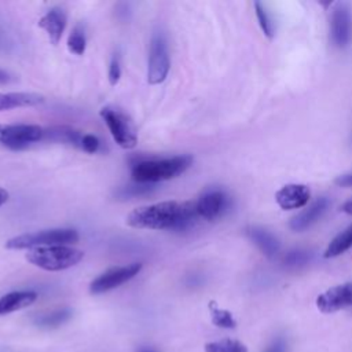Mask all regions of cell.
<instances>
[{"mask_svg": "<svg viewBox=\"0 0 352 352\" xmlns=\"http://www.w3.org/2000/svg\"><path fill=\"white\" fill-rule=\"evenodd\" d=\"M336 184L341 187H352V173H345L341 175L336 179Z\"/></svg>", "mask_w": 352, "mask_h": 352, "instance_id": "cell-29", "label": "cell"}, {"mask_svg": "<svg viewBox=\"0 0 352 352\" xmlns=\"http://www.w3.org/2000/svg\"><path fill=\"white\" fill-rule=\"evenodd\" d=\"M67 23V14L60 7H52L40 19L38 26L47 33L51 44L56 45L65 32Z\"/></svg>", "mask_w": 352, "mask_h": 352, "instance_id": "cell-12", "label": "cell"}, {"mask_svg": "<svg viewBox=\"0 0 352 352\" xmlns=\"http://www.w3.org/2000/svg\"><path fill=\"white\" fill-rule=\"evenodd\" d=\"M154 190L153 184H143V183H136L132 186H126L118 190L117 197L120 198H132V197H138V195H146L150 194Z\"/></svg>", "mask_w": 352, "mask_h": 352, "instance_id": "cell-24", "label": "cell"}, {"mask_svg": "<svg viewBox=\"0 0 352 352\" xmlns=\"http://www.w3.org/2000/svg\"><path fill=\"white\" fill-rule=\"evenodd\" d=\"M191 155H175L161 160L139 161L132 166V179L136 183L154 184L180 176L191 166Z\"/></svg>", "mask_w": 352, "mask_h": 352, "instance_id": "cell-2", "label": "cell"}, {"mask_svg": "<svg viewBox=\"0 0 352 352\" xmlns=\"http://www.w3.org/2000/svg\"><path fill=\"white\" fill-rule=\"evenodd\" d=\"M10 81H11V76H10L6 70H1V69H0V85L7 84V82H10Z\"/></svg>", "mask_w": 352, "mask_h": 352, "instance_id": "cell-31", "label": "cell"}, {"mask_svg": "<svg viewBox=\"0 0 352 352\" xmlns=\"http://www.w3.org/2000/svg\"><path fill=\"white\" fill-rule=\"evenodd\" d=\"M84 252L67 245L30 249L26 260L44 271H63L78 264Z\"/></svg>", "mask_w": 352, "mask_h": 352, "instance_id": "cell-3", "label": "cell"}, {"mask_svg": "<svg viewBox=\"0 0 352 352\" xmlns=\"http://www.w3.org/2000/svg\"><path fill=\"white\" fill-rule=\"evenodd\" d=\"M44 102V96L33 92H0V111L32 107Z\"/></svg>", "mask_w": 352, "mask_h": 352, "instance_id": "cell-15", "label": "cell"}, {"mask_svg": "<svg viewBox=\"0 0 352 352\" xmlns=\"http://www.w3.org/2000/svg\"><path fill=\"white\" fill-rule=\"evenodd\" d=\"M72 316H73V311L70 308H59V309H54L51 312H45L36 316L34 324L45 329H54L66 323Z\"/></svg>", "mask_w": 352, "mask_h": 352, "instance_id": "cell-18", "label": "cell"}, {"mask_svg": "<svg viewBox=\"0 0 352 352\" xmlns=\"http://www.w3.org/2000/svg\"><path fill=\"white\" fill-rule=\"evenodd\" d=\"M44 140V128L34 124H0V143L12 150Z\"/></svg>", "mask_w": 352, "mask_h": 352, "instance_id": "cell-6", "label": "cell"}, {"mask_svg": "<svg viewBox=\"0 0 352 352\" xmlns=\"http://www.w3.org/2000/svg\"><path fill=\"white\" fill-rule=\"evenodd\" d=\"M139 352H154V351H148V349H142V351H139Z\"/></svg>", "mask_w": 352, "mask_h": 352, "instance_id": "cell-33", "label": "cell"}, {"mask_svg": "<svg viewBox=\"0 0 352 352\" xmlns=\"http://www.w3.org/2000/svg\"><path fill=\"white\" fill-rule=\"evenodd\" d=\"M85 47H87V38H85V33L82 26L76 25L72 30V33L69 34L67 38V48L70 52L76 54V55H82L85 52Z\"/></svg>", "mask_w": 352, "mask_h": 352, "instance_id": "cell-22", "label": "cell"}, {"mask_svg": "<svg viewBox=\"0 0 352 352\" xmlns=\"http://www.w3.org/2000/svg\"><path fill=\"white\" fill-rule=\"evenodd\" d=\"M309 199V190L304 184H286L275 194V201L282 209H298Z\"/></svg>", "mask_w": 352, "mask_h": 352, "instance_id": "cell-13", "label": "cell"}, {"mask_svg": "<svg viewBox=\"0 0 352 352\" xmlns=\"http://www.w3.org/2000/svg\"><path fill=\"white\" fill-rule=\"evenodd\" d=\"M205 352H248V346L241 341L224 338L220 341L208 342L205 345Z\"/></svg>", "mask_w": 352, "mask_h": 352, "instance_id": "cell-21", "label": "cell"}, {"mask_svg": "<svg viewBox=\"0 0 352 352\" xmlns=\"http://www.w3.org/2000/svg\"><path fill=\"white\" fill-rule=\"evenodd\" d=\"M100 117L107 125L114 142L122 148H133L138 143L136 132L128 117L111 107H103Z\"/></svg>", "mask_w": 352, "mask_h": 352, "instance_id": "cell-7", "label": "cell"}, {"mask_svg": "<svg viewBox=\"0 0 352 352\" xmlns=\"http://www.w3.org/2000/svg\"><path fill=\"white\" fill-rule=\"evenodd\" d=\"M351 248H352V224L331 239V242L326 248L323 256L326 258L337 257Z\"/></svg>", "mask_w": 352, "mask_h": 352, "instance_id": "cell-19", "label": "cell"}, {"mask_svg": "<svg viewBox=\"0 0 352 352\" xmlns=\"http://www.w3.org/2000/svg\"><path fill=\"white\" fill-rule=\"evenodd\" d=\"M197 217L199 216L195 201H164L133 209L126 216V224L133 228L184 231L195 223Z\"/></svg>", "mask_w": 352, "mask_h": 352, "instance_id": "cell-1", "label": "cell"}, {"mask_svg": "<svg viewBox=\"0 0 352 352\" xmlns=\"http://www.w3.org/2000/svg\"><path fill=\"white\" fill-rule=\"evenodd\" d=\"M195 208L199 217L214 220L227 208V195L221 190H208L195 201Z\"/></svg>", "mask_w": 352, "mask_h": 352, "instance_id": "cell-10", "label": "cell"}, {"mask_svg": "<svg viewBox=\"0 0 352 352\" xmlns=\"http://www.w3.org/2000/svg\"><path fill=\"white\" fill-rule=\"evenodd\" d=\"M352 305V282L327 289L316 298V307L323 314H333Z\"/></svg>", "mask_w": 352, "mask_h": 352, "instance_id": "cell-9", "label": "cell"}, {"mask_svg": "<svg viewBox=\"0 0 352 352\" xmlns=\"http://www.w3.org/2000/svg\"><path fill=\"white\" fill-rule=\"evenodd\" d=\"M341 210H342V212H345V213L352 214V199L345 201V202L342 204V206H341Z\"/></svg>", "mask_w": 352, "mask_h": 352, "instance_id": "cell-32", "label": "cell"}, {"mask_svg": "<svg viewBox=\"0 0 352 352\" xmlns=\"http://www.w3.org/2000/svg\"><path fill=\"white\" fill-rule=\"evenodd\" d=\"M327 206H329V201L326 198H319L318 201L311 204L307 209H304L290 220V224H289L290 228L293 231H302L311 227L323 216Z\"/></svg>", "mask_w": 352, "mask_h": 352, "instance_id": "cell-14", "label": "cell"}, {"mask_svg": "<svg viewBox=\"0 0 352 352\" xmlns=\"http://www.w3.org/2000/svg\"><path fill=\"white\" fill-rule=\"evenodd\" d=\"M209 311H210V318L214 326L220 329H235L236 327V320L234 319L232 314L227 309L219 308L213 301L209 304Z\"/></svg>", "mask_w": 352, "mask_h": 352, "instance_id": "cell-20", "label": "cell"}, {"mask_svg": "<svg viewBox=\"0 0 352 352\" xmlns=\"http://www.w3.org/2000/svg\"><path fill=\"white\" fill-rule=\"evenodd\" d=\"M254 10H256V16H257V21L260 23V28L263 30V33L267 36V37H272L274 36V23L271 22V18L265 10V7L256 1L254 3Z\"/></svg>", "mask_w": 352, "mask_h": 352, "instance_id": "cell-23", "label": "cell"}, {"mask_svg": "<svg viewBox=\"0 0 352 352\" xmlns=\"http://www.w3.org/2000/svg\"><path fill=\"white\" fill-rule=\"evenodd\" d=\"M8 198H10V194H8V191L6 190V188H3V187H0V208L8 201Z\"/></svg>", "mask_w": 352, "mask_h": 352, "instance_id": "cell-30", "label": "cell"}, {"mask_svg": "<svg viewBox=\"0 0 352 352\" xmlns=\"http://www.w3.org/2000/svg\"><path fill=\"white\" fill-rule=\"evenodd\" d=\"M249 236L268 258H274L279 253V242L270 231L253 227L249 230Z\"/></svg>", "mask_w": 352, "mask_h": 352, "instance_id": "cell-17", "label": "cell"}, {"mask_svg": "<svg viewBox=\"0 0 352 352\" xmlns=\"http://www.w3.org/2000/svg\"><path fill=\"white\" fill-rule=\"evenodd\" d=\"M352 36V16L348 6L340 4L331 15V40L337 47H345Z\"/></svg>", "mask_w": 352, "mask_h": 352, "instance_id": "cell-11", "label": "cell"}, {"mask_svg": "<svg viewBox=\"0 0 352 352\" xmlns=\"http://www.w3.org/2000/svg\"><path fill=\"white\" fill-rule=\"evenodd\" d=\"M78 232L72 228H52L36 232H28L14 236L6 242L7 249H36L45 246L70 245L78 241Z\"/></svg>", "mask_w": 352, "mask_h": 352, "instance_id": "cell-4", "label": "cell"}, {"mask_svg": "<svg viewBox=\"0 0 352 352\" xmlns=\"http://www.w3.org/2000/svg\"><path fill=\"white\" fill-rule=\"evenodd\" d=\"M99 147H100V140L95 135L84 133L80 150H82L85 153H89V154H94L99 150Z\"/></svg>", "mask_w": 352, "mask_h": 352, "instance_id": "cell-27", "label": "cell"}, {"mask_svg": "<svg viewBox=\"0 0 352 352\" xmlns=\"http://www.w3.org/2000/svg\"><path fill=\"white\" fill-rule=\"evenodd\" d=\"M263 352H287V341L282 336H278L264 348Z\"/></svg>", "mask_w": 352, "mask_h": 352, "instance_id": "cell-28", "label": "cell"}, {"mask_svg": "<svg viewBox=\"0 0 352 352\" xmlns=\"http://www.w3.org/2000/svg\"><path fill=\"white\" fill-rule=\"evenodd\" d=\"M37 300V293L32 290L11 292L0 297V315H6L32 305Z\"/></svg>", "mask_w": 352, "mask_h": 352, "instance_id": "cell-16", "label": "cell"}, {"mask_svg": "<svg viewBox=\"0 0 352 352\" xmlns=\"http://www.w3.org/2000/svg\"><path fill=\"white\" fill-rule=\"evenodd\" d=\"M109 82L111 87L117 85L118 81H120V77H121V65H120V58L117 54H114L111 56V60H110V65H109Z\"/></svg>", "mask_w": 352, "mask_h": 352, "instance_id": "cell-26", "label": "cell"}, {"mask_svg": "<svg viewBox=\"0 0 352 352\" xmlns=\"http://www.w3.org/2000/svg\"><path fill=\"white\" fill-rule=\"evenodd\" d=\"M169 52L168 43L162 32H154L150 40L148 63H147V81L157 85L165 81L169 72Z\"/></svg>", "mask_w": 352, "mask_h": 352, "instance_id": "cell-5", "label": "cell"}, {"mask_svg": "<svg viewBox=\"0 0 352 352\" xmlns=\"http://www.w3.org/2000/svg\"><path fill=\"white\" fill-rule=\"evenodd\" d=\"M142 270V263H131L126 265L113 267L99 276H96L89 285L91 294H102L109 290H113L125 282L135 278Z\"/></svg>", "mask_w": 352, "mask_h": 352, "instance_id": "cell-8", "label": "cell"}, {"mask_svg": "<svg viewBox=\"0 0 352 352\" xmlns=\"http://www.w3.org/2000/svg\"><path fill=\"white\" fill-rule=\"evenodd\" d=\"M308 260H309V254H308L307 250L294 249V250H290L285 254L283 264L286 267H301V265L307 264Z\"/></svg>", "mask_w": 352, "mask_h": 352, "instance_id": "cell-25", "label": "cell"}]
</instances>
